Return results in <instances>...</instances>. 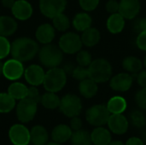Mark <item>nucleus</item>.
Returning <instances> with one entry per match:
<instances>
[{
	"mask_svg": "<svg viewBox=\"0 0 146 145\" xmlns=\"http://www.w3.org/2000/svg\"><path fill=\"white\" fill-rule=\"evenodd\" d=\"M39 50L38 43L30 38H19L11 44L10 54L13 58L21 61L27 62L34 58Z\"/></svg>",
	"mask_w": 146,
	"mask_h": 145,
	"instance_id": "obj_1",
	"label": "nucleus"
},
{
	"mask_svg": "<svg viewBox=\"0 0 146 145\" xmlns=\"http://www.w3.org/2000/svg\"><path fill=\"white\" fill-rule=\"evenodd\" d=\"M38 55L40 62L48 68L58 67L63 59V52L60 47L51 44H44L39 49Z\"/></svg>",
	"mask_w": 146,
	"mask_h": 145,
	"instance_id": "obj_2",
	"label": "nucleus"
},
{
	"mask_svg": "<svg viewBox=\"0 0 146 145\" xmlns=\"http://www.w3.org/2000/svg\"><path fill=\"white\" fill-rule=\"evenodd\" d=\"M67 83V73L63 68L58 67L50 68L44 75V87L47 91L57 92L60 91Z\"/></svg>",
	"mask_w": 146,
	"mask_h": 145,
	"instance_id": "obj_3",
	"label": "nucleus"
},
{
	"mask_svg": "<svg viewBox=\"0 0 146 145\" xmlns=\"http://www.w3.org/2000/svg\"><path fill=\"white\" fill-rule=\"evenodd\" d=\"M89 78L96 83H104L111 79L112 67L110 63L103 58L96 59L88 67Z\"/></svg>",
	"mask_w": 146,
	"mask_h": 145,
	"instance_id": "obj_4",
	"label": "nucleus"
},
{
	"mask_svg": "<svg viewBox=\"0 0 146 145\" xmlns=\"http://www.w3.org/2000/svg\"><path fill=\"white\" fill-rule=\"evenodd\" d=\"M110 113L107 106L103 104L93 105L86 112V119L87 122L93 126H103L107 124Z\"/></svg>",
	"mask_w": 146,
	"mask_h": 145,
	"instance_id": "obj_5",
	"label": "nucleus"
},
{
	"mask_svg": "<svg viewBox=\"0 0 146 145\" xmlns=\"http://www.w3.org/2000/svg\"><path fill=\"white\" fill-rule=\"evenodd\" d=\"M59 109L64 115L72 118L78 116L80 114L82 110V103L78 96L68 94L61 99Z\"/></svg>",
	"mask_w": 146,
	"mask_h": 145,
	"instance_id": "obj_6",
	"label": "nucleus"
},
{
	"mask_svg": "<svg viewBox=\"0 0 146 145\" xmlns=\"http://www.w3.org/2000/svg\"><path fill=\"white\" fill-rule=\"evenodd\" d=\"M82 45L80 36L74 32H67L60 38L58 46L63 53L72 55L78 53L81 50Z\"/></svg>",
	"mask_w": 146,
	"mask_h": 145,
	"instance_id": "obj_7",
	"label": "nucleus"
},
{
	"mask_svg": "<svg viewBox=\"0 0 146 145\" xmlns=\"http://www.w3.org/2000/svg\"><path fill=\"white\" fill-rule=\"evenodd\" d=\"M38 103L25 97L20 100L16 108V115L21 122H29L32 121L37 112Z\"/></svg>",
	"mask_w": 146,
	"mask_h": 145,
	"instance_id": "obj_8",
	"label": "nucleus"
},
{
	"mask_svg": "<svg viewBox=\"0 0 146 145\" xmlns=\"http://www.w3.org/2000/svg\"><path fill=\"white\" fill-rule=\"evenodd\" d=\"M67 5V0H39V9L45 17L54 18L63 13Z\"/></svg>",
	"mask_w": 146,
	"mask_h": 145,
	"instance_id": "obj_9",
	"label": "nucleus"
},
{
	"mask_svg": "<svg viewBox=\"0 0 146 145\" xmlns=\"http://www.w3.org/2000/svg\"><path fill=\"white\" fill-rule=\"evenodd\" d=\"M24 67L22 62L15 58L9 59L3 63V74L9 80H17L24 75Z\"/></svg>",
	"mask_w": 146,
	"mask_h": 145,
	"instance_id": "obj_10",
	"label": "nucleus"
},
{
	"mask_svg": "<svg viewBox=\"0 0 146 145\" xmlns=\"http://www.w3.org/2000/svg\"><path fill=\"white\" fill-rule=\"evenodd\" d=\"M107 125L110 131L117 135H123L129 127V122L122 114H111Z\"/></svg>",
	"mask_w": 146,
	"mask_h": 145,
	"instance_id": "obj_11",
	"label": "nucleus"
},
{
	"mask_svg": "<svg viewBox=\"0 0 146 145\" xmlns=\"http://www.w3.org/2000/svg\"><path fill=\"white\" fill-rule=\"evenodd\" d=\"M9 138L15 145H27L30 142V132L22 125L13 126L9 132Z\"/></svg>",
	"mask_w": 146,
	"mask_h": 145,
	"instance_id": "obj_12",
	"label": "nucleus"
},
{
	"mask_svg": "<svg viewBox=\"0 0 146 145\" xmlns=\"http://www.w3.org/2000/svg\"><path fill=\"white\" fill-rule=\"evenodd\" d=\"M45 72L39 65H30L25 69L24 76L27 82L32 86H38L44 82Z\"/></svg>",
	"mask_w": 146,
	"mask_h": 145,
	"instance_id": "obj_13",
	"label": "nucleus"
},
{
	"mask_svg": "<svg viewBox=\"0 0 146 145\" xmlns=\"http://www.w3.org/2000/svg\"><path fill=\"white\" fill-rule=\"evenodd\" d=\"M119 13L127 20L135 18L140 11L139 0H121L119 3Z\"/></svg>",
	"mask_w": 146,
	"mask_h": 145,
	"instance_id": "obj_14",
	"label": "nucleus"
},
{
	"mask_svg": "<svg viewBox=\"0 0 146 145\" xmlns=\"http://www.w3.org/2000/svg\"><path fill=\"white\" fill-rule=\"evenodd\" d=\"M133 85V77L127 73H121L110 80V85L112 90L115 91H128Z\"/></svg>",
	"mask_w": 146,
	"mask_h": 145,
	"instance_id": "obj_15",
	"label": "nucleus"
},
{
	"mask_svg": "<svg viewBox=\"0 0 146 145\" xmlns=\"http://www.w3.org/2000/svg\"><path fill=\"white\" fill-rule=\"evenodd\" d=\"M11 12L15 18L20 21H26L33 15V7L27 0H17L11 8Z\"/></svg>",
	"mask_w": 146,
	"mask_h": 145,
	"instance_id": "obj_16",
	"label": "nucleus"
},
{
	"mask_svg": "<svg viewBox=\"0 0 146 145\" xmlns=\"http://www.w3.org/2000/svg\"><path fill=\"white\" fill-rule=\"evenodd\" d=\"M55 30L56 29L53 26V25L48 23L40 25L35 32V37L38 42L43 44H50L53 41L56 35Z\"/></svg>",
	"mask_w": 146,
	"mask_h": 145,
	"instance_id": "obj_17",
	"label": "nucleus"
},
{
	"mask_svg": "<svg viewBox=\"0 0 146 145\" xmlns=\"http://www.w3.org/2000/svg\"><path fill=\"white\" fill-rule=\"evenodd\" d=\"M91 138L94 145H109L112 141L110 131L103 126H97L92 132Z\"/></svg>",
	"mask_w": 146,
	"mask_h": 145,
	"instance_id": "obj_18",
	"label": "nucleus"
},
{
	"mask_svg": "<svg viewBox=\"0 0 146 145\" xmlns=\"http://www.w3.org/2000/svg\"><path fill=\"white\" fill-rule=\"evenodd\" d=\"M73 131L70 126L67 125H58L56 126L51 133V138L54 142L63 144L71 138Z\"/></svg>",
	"mask_w": 146,
	"mask_h": 145,
	"instance_id": "obj_19",
	"label": "nucleus"
},
{
	"mask_svg": "<svg viewBox=\"0 0 146 145\" xmlns=\"http://www.w3.org/2000/svg\"><path fill=\"white\" fill-rule=\"evenodd\" d=\"M106 25L108 30L111 33H120L125 26V18L119 12L111 14L107 20Z\"/></svg>",
	"mask_w": 146,
	"mask_h": 145,
	"instance_id": "obj_20",
	"label": "nucleus"
},
{
	"mask_svg": "<svg viewBox=\"0 0 146 145\" xmlns=\"http://www.w3.org/2000/svg\"><path fill=\"white\" fill-rule=\"evenodd\" d=\"M17 29L15 20L8 15H0V36L9 37Z\"/></svg>",
	"mask_w": 146,
	"mask_h": 145,
	"instance_id": "obj_21",
	"label": "nucleus"
},
{
	"mask_svg": "<svg viewBox=\"0 0 146 145\" xmlns=\"http://www.w3.org/2000/svg\"><path fill=\"white\" fill-rule=\"evenodd\" d=\"M80 93L86 98H92L95 97L98 93V83L92 80L90 78H87L84 80H81L79 85Z\"/></svg>",
	"mask_w": 146,
	"mask_h": 145,
	"instance_id": "obj_22",
	"label": "nucleus"
},
{
	"mask_svg": "<svg viewBox=\"0 0 146 145\" xmlns=\"http://www.w3.org/2000/svg\"><path fill=\"white\" fill-rule=\"evenodd\" d=\"M82 44L87 47H92L98 44L100 41L101 35L100 32L94 27H89L88 29L82 32V35L80 36Z\"/></svg>",
	"mask_w": 146,
	"mask_h": 145,
	"instance_id": "obj_23",
	"label": "nucleus"
},
{
	"mask_svg": "<svg viewBox=\"0 0 146 145\" xmlns=\"http://www.w3.org/2000/svg\"><path fill=\"white\" fill-rule=\"evenodd\" d=\"M48 132L42 126L33 127L30 132V141L34 145H45L48 142Z\"/></svg>",
	"mask_w": 146,
	"mask_h": 145,
	"instance_id": "obj_24",
	"label": "nucleus"
},
{
	"mask_svg": "<svg viewBox=\"0 0 146 145\" xmlns=\"http://www.w3.org/2000/svg\"><path fill=\"white\" fill-rule=\"evenodd\" d=\"M106 106L110 114H122L127 109V103L124 97L115 96L109 100Z\"/></svg>",
	"mask_w": 146,
	"mask_h": 145,
	"instance_id": "obj_25",
	"label": "nucleus"
},
{
	"mask_svg": "<svg viewBox=\"0 0 146 145\" xmlns=\"http://www.w3.org/2000/svg\"><path fill=\"white\" fill-rule=\"evenodd\" d=\"M92 19L87 13L82 12L77 14L73 19V26L74 27L80 32H84L92 26Z\"/></svg>",
	"mask_w": 146,
	"mask_h": 145,
	"instance_id": "obj_26",
	"label": "nucleus"
},
{
	"mask_svg": "<svg viewBox=\"0 0 146 145\" xmlns=\"http://www.w3.org/2000/svg\"><path fill=\"white\" fill-rule=\"evenodd\" d=\"M144 63L142 62V61L133 56H129L127 57H126L123 62H122V67L123 68L130 73H134L137 74L139 72H140L142 70Z\"/></svg>",
	"mask_w": 146,
	"mask_h": 145,
	"instance_id": "obj_27",
	"label": "nucleus"
},
{
	"mask_svg": "<svg viewBox=\"0 0 146 145\" xmlns=\"http://www.w3.org/2000/svg\"><path fill=\"white\" fill-rule=\"evenodd\" d=\"M70 140L72 145H92L91 133L82 129L74 131Z\"/></svg>",
	"mask_w": 146,
	"mask_h": 145,
	"instance_id": "obj_28",
	"label": "nucleus"
},
{
	"mask_svg": "<svg viewBox=\"0 0 146 145\" xmlns=\"http://www.w3.org/2000/svg\"><path fill=\"white\" fill-rule=\"evenodd\" d=\"M27 91L28 87L20 82L12 83L8 88V93L15 100H21L27 97Z\"/></svg>",
	"mask_w": 146,
	"mask_h": 145,
	"instance_id": "obj_29",
	"label": "nucleus"
},
{
	"mask_svg": "<svg viewBox=\"0 0 146 145\" xmlns=\"http://www.w3.org/2000/svg\"><path fill=\"white\" fill-rule=\"evenodd\" d=\"M61 99L55 92L47 91L43 96H41L40 103L41 104L48 109H55L59 108Z\"/></svg>",
	"mask_w": 146,
	"mask_h": 145,
	"instance_id": "obj_30",
	"label": "nucleus"
},
{
	"mask_svg": "<svg viewBox=\"0 0 146 145\" xmlns=\"http://www.w3.org/2000/svg\"><path fill=\"white\" fill-rule=\"evenodd\" d=\"M15 106V99L9 93H0V113H9Z\"/></svg>",
	"mask_w": 146,
	"mask_h": 145,
	"instance_id": "obj_31",
	"label": "nucleus"
},
{
	"mask_svg": "<svg viewBox=\"0 0 146 145\" xmlns=\"http://www.w3.org/2000/svg\"><path fill=\"white\" fill-rule=\"evenodd\" d=\"M52 23L55 29L60 32H65L70 26V20L63 13H61L52 18Z\"/></svg>",
	"mask_w": 146,
	"mask_h": 145,
	"instance_id": "obj_32",
	"label": "nucleus"
},
{
	"mask_svg": "<svg viewBox=\"0 0 146 145\" xmlns=\"http://www.w3.org/2000/svg\"><path fill=\"white\" fill-rule=\"evenodd\" d=\"M130 121L132 124L137 128H142L146 125V117L143 112L135 110L130 115Z\"/></svg>",
	"mask_w": 146,
	"mask_h": 145,
	"instance_id": "obj_33",
	"label": "nucleus"
},
{
	"mask_svg": "<svg viewBox=\"0 0 146 145\" xmlns=\"http://www.w3.org/2000/svg\"><path fill=\"white\" fill-rule=\"evenodd\" d=\"M76 62L79 64V66H82V67H86L88 68L89 65L92 63V55L90 54L89 51L87 50H80L77 53L76 56Z\"/></svg>",
	"mask_w": 146,
	"mask_h": 145,
	"instance_id": "obj_34",
	"label": "nucleus"
},
{
	"mask_svg": "<svg viewBox=\"0 0 146 145\" xmlns=\"http://www.w3.org/2000/svg\"><path fill=\"white\" fill-rule=\"evenodd\" d=\"M11 44L7 39V37L0 36V60L5 58L9 54H10Z\"/></svg>",
	"mask_w": 146,
	"mask_h": 145,
	"instance_id": "obj_35",
	"label": "nucleus"
},
{
	"mask_svg": "<svg viewBox=\"0 0 146 145\" xmlns=\"http://www.w3.org/2000/svg\"><path fill=\"white\" fill-rule=\"evenodd\" d=\"M72 76L74 79H75L79 81H81V80H84V79L89 78L88 68L82 67V66L75 67L72 73Z\"/></svg>",
	"mask_w": 146,
	"mask_h": 145,
	"instance_id": "obj_36",
	"label": "nucleus"
},
{
	"mask_svg": "<svg viewBox=\"0 0 146 145\" xmlns=\"http://www.w3.org/2000/svg\"><path fill=\"white\" fill-rule=\"evenodd\" d=\"M79 3L85 11H92L98 7L99 0H79Z\"/></svg>",
	"mask_w": 146,
	"mask_h": 145,
	"instance_id": "obj_37",
	"label": "nucleus"
},
{
	"mask_svg": "<svg viewBox=\"0 0 146 145\" xmlns=\"http://www.w3.org/2000/svg\"><path fill=\"white\" fill-rule=\"evenodd\" d=\"M135 100L138 106L143 109H146V87L139 91L135 96Z\"/></svg>",
	"mask_w": 146,
	"mask_h": 145,
	"instance_id": "obj_38",
	"label": "nucleus"
},
{
	"mask_svg": "<svg viewBox=\"0 0 146 145\" xmlns=\"http://www.w3.org/2000/svg\"><path fill=\"white\" fill-rule=\"evenodd\" d=\"M133 29L139 33L146 31V17L137 19L133 23Z\"/></svg>",
	"mask_w": 146,
	"mask_h": 145,
	"instance_id": "obj_39",
	"label": "nucleus"
},
{
	"mask_svg": "<svg viewBox=\"0 0 146 145\" xmlns=\"http://www.w3.org/2000/svg\"><path fill=\"white\" fill-rule=\"evenodd\" d=\"M27 97L36 102V103L40 102V98H41L39 92H38V89L36 88V86H31L30 88H28Z\"/></svg>",
	"mask_w": 146,
	"mask_h": 145,
	"instance_id": "obj_40",
	"label": "nucleus"
},
{
	"mask_svg": "<svg viewBox=\"0 0 146 145\" xmlns=\"http://www.w3.org/2000/svg\"><path fill=\"white\" fill-rule=\"evenodd\" d=\"M119 5L120 3L116 0H109L105 5V8L109 13L115 14L119 12Z\"/></svg>",
	"mask_w": 146,
	"mask_h": 145,
	"instance_id": "obj_41",
	"label": "nucleus"
},
{
	"mask_svg": "<svg viewBox=\"0 0 146 145\" xmlns=\"http://www.w3.org/2000/svg\"><path fill=\"white\" fill-rule=\"evenodd\" d=\"M136 44L139 49L146 51V31L139 33L136 39Z\"/></svg>",
	"mask_w": 146,
	"mask_h": 145,
	"instance_id": "obj_42",
	"label": "nucleus"
},
{
	"mask_svg": "<svg viewBox=\"0 0 146 145\" xmlns=\"http://www.w3.org/2000/svg\"><path fill=\"white\" fill-rule=\"evenodd\" d=\"M82 127V121L80 117L78 116H74L71 118L70 121V128L72 129V131H78L80 130Z\"/></svg>",
	"mask_w": 146,
	"mask_h": 145,
	"instance_id": "obj_43",
	"label": "nucleus"
},
{
	"mask_svg": "<svg viewBox=\"0 0 146 145\" xmlns=\"http://www.w3.org/2000/svg\"><path fill=\"white\" fill-rule=\"evenodd\" d=\"M136 79L139 86L142 88L146 87V70H141L136 74Z\"/></svg>",
	"mask_w": 146,
	"mask_h": 145,
	"instance_id": "obj_44",
	"label": "nucleus"
},
{
	"mask_svg": "<svg viewBox=\"0 0 146 145\" xmlns=\"http://www.w3.org/2000/svg\"><path fill=\"white\" fill-rule=\"evenodd\" d=\"M126 145H145L144 142L142 139H140L139 138H136V137H133L130 138L127 142Z\"/></svg>",
	"mask_w": 146,
	"mask_h": 145,
	"instance_id": "obj_45",
	"label": "nucleus"
},
{
	"mask_svg": "<svg viewBox=\"0 0 146 145\" xmlns=\"http://www.w3.org/2000/svg\"><path fill=\"white\" fill-rule=\"evenodd\" d=\"M15 0H2V4L4 8L7 9H10L13 7L14 3H15Z\"/></svg>",
	"mask_w": 146,
	"mask_h": 145,
	"instance_id": "obj_46",
	"label": "nucleus"
},
{
	"mask_svg": "<svg viewBox=\"0 0 146 145\" xmlns=\"http://www.w3.org/2000/svg\"><path fill=\"white\" fill-rule=\"evenodd\" d=\"M109 145H126V144H124L122 141L120 140H115V141H111Z\"/></svg>",
	"mask_w": 146,
	"mask_h": 145,
	"instance_id": "obj_47",
	"label": "nucleus"
},
{
	"mask_svg": "<svg viewBox=\"0 0 146 145\" xmlns=\"http://www.w3.org/2000/svg\"><path fill=\"white\" fill-rule=\"evenodd\" d=\"M3 63H2V62L0 60V76H1V74H3Z\"/></svg>",
	"mask_w": 146,
	"mask_h": 145,
	"instance_id": "obj_48",
	"label": "nucleus"
},
{
	"mask_svg": "<svg viewBox=\"0 0 146 145\" xmlns=\"http://www.w3.org/2000/svg\"><path fill=\"white\" fill-rule=\"evenodd\" d=\"M45 145H62L61 144H59V143H56V142H52V143H48V144H46Z\"/></svg>",
	"mask_w": 146,
	"mask_h": 145,
	"instance_id": "obj_49",
	"label": "nucleus"
},
{
	"mask_svg": "<svg viewBox=\"0 0 146 145\" xmlns=\"http://www.w3.org/2000/svg\"><path fill=\"white\" fill-rule=\"evenodd\" d=\"M144 66L145 67V68H146V56H145V61H144Z\"/></svg>",
	"mask_w": 146,
	"mask_h": 145,
	"instance_id": "obj_50",
	"label": "nucleus"
}]
</instances>
